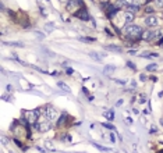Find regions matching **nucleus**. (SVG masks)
I'll use <instances>...</instances> for the list:
<instances>
[{"mask_svg":"<svg viewBox=\"0 0 163 153\" xmlns=\"http://www.w3.org/2000/svg\"><path fill=\"white\" fill-rule=\"evenodd\" d=\"M142 39L146 42H151V41H155V31L149 29V31H144L142 34Z\"/></svg>","mask_w":163,"mask_h":153,"instance_id":"obj_8","label":"nucleus"},{"mask_svg":"<svg viewBox=\"0 0 163 153\" xmlns=\"http://www.w3.org/2000/svg\"><path fill=\"white\" fill-rule=\"evenodd\" d=\"M89 57H91V59H94V60H96V61H100V60L103 59L105 56H99V54L95 53V52H91V53H89Z\"/></svg>","mask_w":163,"mask_h":153,"instance_id":"obj_11","label":"nucleus"},{"mask_svg":"<svg viewBox=\"0 0 163 153\" xmlns=\"http://www.w3.org/2000/svg\"><path fill=\"white\" fill-rule=\"evenodd\" d=\"M116 82H117V84H121V85H124V84H126V81H120V79H116Z\"/></svg>","mask_w":163,"mask_h":153,"instance_id":"obj_32","label":"nucleus"},{"mask_svg":"<svg viewBox=\"0 0 163 153\" xmlns=\"http://www.w3.org/2000/svg\"><path fill=\"white\" fill-rule=\"evenodd\" d=\"M74 15L82 21H88L89 20V15H88V10H85V7H81V10H78L77 13H74Z\"/></svg>","mask_w":163,"mask_h":153,"instance_id":"obj_6","label":"nucleus"},{"mask_svg":"<svg viewBox=\"0 0 163 153\" xmlns=\"http://www.w3.org/2000/svg\"><path fill=\"white\" fill-rule=\"evenodd\" d=\"M155 3L158 7H163V0H155Z\"/></svg>","mask_w":163,"mask_h":153,"instance_id":"obj_28","label":"nucleus"},{"mask_svg":"<svg viewBox=\"0 0 163 153\" xmlns=\"http://www.w3.org/2000/svg\"><path fill=\"white\" fill-rule=\"evenodd\" d=\"M103 116L107 118L109 121H113V120H114V111H113V110H107V111H105Z\"/></svg>","mask_w":163,"mask_h":153,"instance_id":"obj_10","label":"nucleus"},{"mask_svg":"<svg viewBox=\"0 0 163 153\" xmlns=\"http://www.w3.org/2000/svg\"><path fill=\"white\" fill-rule=\"evenodd\" d=\"M80 7H84L82 0H68L67 1V10L70 13H77Z\"/></svg>","mask_w":163,"mask_h":153,"instance_id":"obj_4","label":"nucleus"},{"mask_svg":"<svg viewBox=\"0 0 163 153\" xmlns=\"http://www.w3.org/2000/svg\"><path fill=\"white\" fill-rule=\"evenodd\" d=\"M146 79H148V76L145 75V74H141V75H140V81L145 82V81H146Z\"/></svg>","mask_w":163,"mask_h":153,"instance_id":"obj_24","label":"nucleus"},{"mask_svg":"<svg viewBox=\"0 0 163 153\" xmlns=\"http://www.w3.org/2000/svg\"><path fill=\"white\" fill-rule=\"evenodd\" d=\"M95 148H98L99 150H103V152H109V149L103 148V146H100V145H98V144H95Z\"/></svg>","mask_w":163,"mask_h":153,"instance_id":"obj_22","label":"nucleus"},{"mask_svg":"<svg viewBox=\"0 0 163 153\" xmlns=\"http://www.w3.org/2000/svg\"><path fill=\"white\" fill-rule=\"evenodd\" d=\"M36 128L41 131V132H46V131H49L50 128H52V125H53V121L50 120L49 117H46L45 114L43 116H41V117L38 118V121L35 122Z\"/></svg>","mask_w":163,"mask_h":153,"instance_id":"obj_2","label":"nucleus"},{"mask_svg":"<svg viewBox=\"0 0 163 153\" xmlns=\"http://www.w3.org/2000/svg\"><path fill=\"white\" fill-rule=\"evenodd\" d=\"M156 68H158V66H156V64H149V66H148V67H146V70H148V71H155V70H156Z\"/></svg>","mask_w":163,"mask_h":153,"instance_id":"obj_19","label":"nucleus"},{"mask_svg":"<svg viewBox=\"0 0 163 153\" xmlns=\"http://www.w3.org/2000/svg\"><path fill=\"white\" fill-rule=\"evenodd\" d=\"M106 49H107V50H112V52H117V53H120V52H121V47H120V46H114V45L106 46Z\"/></svg>","mask_w":163,"mask_h":153,"instance_id":"obj_12","label":"nucleus"},{"mask_svg":"<svg viewBox=\"0 0 163 153\" xmlns=\"http://www.w3.org/2000/svg\"><path fill=\"white\" fill-rule=\"evenodd\" d=\"M163 36V31L162 29H158V31H155V41H158Z\"/></svg>","mask_w":163,"mask_h":153,"instance_id":"obj_17","label":"nucleus"},{"mask_svg":"<svg viewBox=\"0 0 163 153\" xmlns=\"http://www.w3.org/2000/svg\"><path fill=\"white\" fill-rule=\"evenodd\" d=\"M126 35L130 38V39H132V41H138V39H142V34H144V31H142V28L138 27V25H134V24H130L128 27L126 28Z\"/></svg>","mask_w":163,"mask_h":153,"instance_id":"obj_1","label":"nucleus"},{"mask_svg":"<svg viewBox=\"0 0 163 153\" xmlns=\"http://www.w3.org/2000/svg\"><path fill=\"white\" fill-rule=\"evenodd\" d=\"M144 11H145V13H146V14H152V13H153V11H155V10H153V7H151V6H146Z\"/></svg>","mask_w":163,"mask_h":153,"instance_id":"obj_18","label":"nucleus"},{"mask_svg":"<svg viewBox=\"0 0 163 153\" xmlns=\"http://www.w3.org/2000/svg\"><path fill=\"white\" fill-rule=\"evenodd\" d=\"M109 135H110V141H112V142H116V138H114V134H113V132H110Z\"/></svg>","mask_w":163,"mask_h":153,"instance_id":"obj_30","label":"nucleus"},{"mask_svg":"<svg viewBox=\"0 0 163 153\" xmlns=\"http://www.w3.org/2000/svg\"><path fill=\"white\" fill-rule=\"evenodd\" d=\"M43 114H45L46 117H49L52 121H54V120L57 118V116H59V111H57V110H56L54 107L49 106V107H46V110L43 111Z\"/></svg>","mask_w":163,"mask_h":153,"instance_id":"obj_5","label":"nucleus"},{"mask_svg":"<svg viewBox=\"0 0 163 153\" xmlns=\"http://www.w3.org/2000/svg\"><path fill=\"white\" fill-rule=\"evenodd\" d=\"M39 114L41 111H38V110H27V111H24V117H25V121H28L29 124H35L39 118Z\"/></svg>","mask_w":163,"mask_h":153,"instance_id":"obj_3","label":"nucleus"},{"mask_svg":"<svg viewBox=\"0 0 163 153\" xmlns=\"http://www.w3.org/2000/svg\"><path fill=\"white\" fill-rule=\"evenodd\" d=\"M124 21H126V24H132V21H134V13H130V11H126L124 13Z\"/></svg>","mask_w":163,"mask_h":153,"instance_id":"obj_9","label":"nucleus"},{"mask_svg":"<svg viewBox=\"0 0 163 153\" xmlns=\"http://www.w3.org/2000/svg\"><path fill=\"white\" fill-rule=\"evenodd\" d=\"M121 104H123V99H121V100H118V102H117V106H121Z\"/></svg>","mask_w":163,"mask_h":153,"instance_id":"obj_36","label":"nucleus"},{"mask_svg":"<svg viewBox=\"0 0 163 153\" xmlns=\"http://www.w3.org/2000/svg\"><path fill=\"white\" fill-rule=\"evenodd\" d=\"M132 122V118H130V117H127V124H131Z\"/></svg>","mask_w":163,"mask_h":153,"instance_id":"obj_33","label":"nucleus"},{"mask_svg":"<svg viewBox=\"0 0 163 153\" xmlns=\"http://www.w3.org/2000/svg\"><path fill=\"white\" fill-rule=\"evenodd\" d=\"M46 146H48L50 150H54V146L52 145V142H50V141H48V142H46Z\"/></svg>","mask_w":163,"mask_h":153,"instance_id":"obj_25","label":"nucleus"},{"mask_svg":"<svg viewBox=\"0 0 163 153\" xmlns=\"http://www.w3.org/2000/svg\"><path fill=\"white\" fill-rule=\"evenodd\" d=\"M103 125H105V127H106V128H109V130H112V131H113V130H114V127H113V125H112V124H103Z\"/></svg>","mask_w":163,"mask_h":153,"instance_id":"obj_31","label":"nucleus"},{"mask_svg":"<svg viewBox=\"0 0 163 153\" xmlns=\"http://www.w3.org/2000/svg\"><path fill=\"white\" fill-rule=\"evenodd\" d=\"M66 120H67V116H66V114H61V117H60L59 122H57V127L64 125V122H66Z\"/></svg>","mask_w":163,"mask_h":153,"instance_id":"obj_16","label":"nucleus"},{"mask_svg":"<svg viewBox=\"0 0 163 153\" xmlns=\"http://www.w3.org/2000/svg\"><path fill=\"white\" fill-rule=\"evenodd\" d=\"M127 66H128V68H131V70H135V64L131 63V61H128V63H127Z\"/></svg>","mask_w":163,"mask_h":153,"instance_id":"obj_27","label":"nucleus"},{"mask_svg":"<svg viewBox=\"0 0 163 153\" xmlns=\"http://www.w3.org/2000/svg\"><path fill=\"white\" fill-rule=\"evenodd\" d=\"M158 24H159V20L155 17V15H149V17L145 18V25H146V27L153 28V27H156Z\"/></svg>","mask_w":163,"mask_h":153,"instance_id":"obj_7","label":"nucleus"},{"mask_svg":"<svg viewBox=\"0 0 163 153\" xmlns=\"http://www.w3.org/2000/svg\"><path fill=\"white\" fill-rule=\"evenodd\" d=\"M99 1H102V3H107L109 0H99Z\"/></svg>","mask_w":163,"mask_h":153,"instance_id":"obj_37","label":"nucleus"},{"mask_svg":"<svg viewBox=\"0 0 163 153\" xmlns=\"http://www.w3.org/2000/svg\"><path fill=\"white\" fill-rule=\"evenodd\" d=\"M131 86H132V89H134V88L137 86V82H135V81H132V82H131Z\"/></svg>","mask_w":163,"mask_h":153,"instance_id":"obj_34","label":"nucleus"},{"mask_svg":"<svg viewBox=\"0 0 163 153\" xmlns=\"http://www.w3.org/2000/svg\"><path fill=\"white\" fill-rule=\"evenodd\" d=\"M53 28H54V24H48V25H46V29H48V31L53 29Z\"/></svg>","mask_w":163,"mask_h":153,"instance_id":"obj_29","label":"nucleus"},{"mask_svg":"<svg viewBox=\"0 0 163 153\" xmlns=\"http://www.w3.org/2000/svg\"><path fill=\"white\" fill-rule=\"evenodd\" d=\"M142 57H145V59H153V57H158L159 54L158 53H144V54H141Z\"/></svg>","mask_w":163,"mask_h":153,"instance_id":"obj_14","label":"nucleus"},{"mask_svg":"<svg viewBox=\"0 0 163 153\" xmlns=\"http://www.w3.org/2000/svg\"><path fill=\"white\" fill-rule=\"evenodd\" d=\"M59 86H61V89H64L66 92H70V88H68L66 84H63V82H59Z\"/></svg>","mask_w":163,"mask_h":153,"instance_id":"obj_20","label":"nucleus"},{"mask_svg":"<svg viewBox=\"0 0 163 153\" xmlns=\"http://www.w3.org/2000/svg\"><path fill=\"white\" fill-rule=\"evenodd\" d=\"M114 70H116V67H114V66H106V67H105V70H103V72H105V74H112Z\"/></svg>","mask_w":163,"mask_h":153,"instance_id":"obj_13","label":"nucleus"},{"mask_svg":"<svg viewBox=\"0 0 163 153\" xmlns=\"http://www.w3.org/2000/svg\"><path fill=\"white\" fill-rule=\"evenodd\" d=\"M123 4H124V7H128V6H131V4H135V0H120Z\"/></svg>","mask_w":163,"mask_h":153,"instance_id":"obj_15","label":"nucleus"},{"mask_svg":"<svg viewBox=\"0 0 163 153\" xmlns=\"http://www.w3.org/2000/svg\"><path fill=\"white\" fill-rule=\"evenodd\" d=\"M160 124H162V125H163V120H162V121H160Z\"/></svg>","mask_w":163,"mask_h":153,"instance_id":"obj_38","label":"nucleus"},{"mask_svg":"<svg viewBox=\"0 0 163 153\" xmlns=\"http://www.w3.org/2000/svg\"><path fill=\"white\" fill-rule=\"evenodd\" d=\"M128 53H130V54H135V53H137V50H130Z\"/></svg>","mask_w":163,"mask_h":153,"instance_id":"obj_35","label":"nucleus"},{"mask_svg":"<svg viewBox=\"0 0 163 153\" xmlns=\"http://www.w3.org/2000/svg\"><path fill=\"white\" fill-rule=\"evenodd\" d=\"M156 132H158V127L152 125L151 127V134H156Z\"/></svg>","mask_w":163,"mask_h":153,"instance_id":"obj_26","label":"nucleus"},{"mask_svg":"<svg viewBox=\"0 0 163 153\" xmlns=\"http://www.w3.org/2000/svg\"><path fill=\"white\" fill-rule=\"evenodd\" d=\"M146 102V96L145 95H141L140 96V103H145Z\"/></svg>","mask_w":163,"mask_h":153,"instance_id":"obj_23","label":"nucleus"},{"mask_svg":"<svg viewBox=\"0 0 163 153\" xmlns=\"http://www.w3.org/2000/svg\"><path fill=\"white\" fill-rule=\"evenodd\" d=\"M80 41H82V42H94L95 39H94V38H80Z\"/></svg>","mask_w":163,"mask_h":153,"instance_id":"obj_21","label":"nucleus"}]
</instances>
